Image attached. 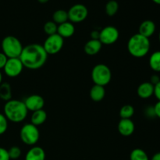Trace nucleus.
Segmentation results:
<instances>
[{"label": "nucleus", "instance_id": "nucleus-2", "mask_svg": "<svg viewBox=\"0 0 160 160\" xmlns=\"http://www.w3.org/2000/svg\"><path fill=\"white\" fill-rule=\"evenodd\" d=\"M3 111L8 121L12 123H20L23 121L28 113V110L23 101L17 99H11L6 102Z\"/></svg>", "mask_w": 160, "mask_h": 160}, {"label": "nucleus", "instance_id": "nucleus-19", "mask_svg": "<svg viewBox=\"0 0 160 160\" xmlns=\"http://www.w3.org/2000/svg\"><path fill=\"white\" fill-rule=\"evenodd\" d=\"M47 120V112L43 109L32 112L31 116V123L36 127L43 124Z\"/></svg>", "mask_w": 160, "mask_h": 160}, {"label": "nucleus", "instance_id": "nucleus-22", "mask_svg": "<svg viewBox=\"0 0 160 160\" xmlns=\"http://www.w3.org/2000/svg\"><path fill=\"white\" fill-rule=\"evenodd\" d=\"M149 67L153 71L160 72V51H156L150 56L148 60Z\"/></svg>", "mask_w": 160, "mask_h": 160}, {"label": "nucleus", "instance_id": "nucleus-15", "mask_svg": "<svg viewBox=\"0 0 160 160\" xmlns=\"http://www.w3.org/2000/svg\"><path fill=\"white\" fill-rule=\"evenodd\" d=\"M137 94L142 99H147L154 95V85L148 81L142 83L138 87Z\"/></svg>", "mask_w": 160, "mask_h": 160}, {"label": "nucleus", "instance_id": "nucleus-27", "mask_svg": "<svg viewBox=\"0 0 160 160\" xmlns=\"http://www.w3.org/2000/svg\"><path fill=\"white\" fill-rule=\"evenodd\" d=\"M8 153H9L10 159L15 160L19 159V158L20 157L22 152L20 147L12 146L11 148H9V150H8Z\"/></svg>", "mask_w": 160, "mask_h": 160}, {"label": "nucleus", "instance_id": "nucleus-36", "mask_svg": "<svg viewBox=\"0 0 160 160\" xmlns=\"http://www.w3.org/2000/svg\"><path fill=\"white\" fill-rule=\"evenodd\" d=\"M38 1L40 3H42V4H45V3L48 2L49 0H38Z\"/></svg>", "mask_w": 160, "mask_h": 160}, {"label": "nucleus", "instance_id": "nucleus-13", "mask_svg": "<svg viewBox=\"0 0 160 160\" xmlns=\"http://www.w3.org/2000/svg\"><path fill=\"white\" fill-rule=\"evenodd\" d=\"M75 33V27L73 23L68 21L58 25L57 34L63 39L72 37Z\"/></svg>", "mask_w": 160, "mask_h": 160}, {"label": "nucleus", "instance_id": "nucleus-30", "mask_svg": "<svg viewBox=\"0 0 160 160\" xmlns=\"http://www.w3.org/2000/svg\"><path fill=\"white\" fill-rule=\"evenodd\" d=\"M8 58L6 57V55L2 52H0V70L4 68L6 62H7Z\"/></svg>", "mask_w": 160, "mask_h": 160}, {"label": "nucleus", "instance_id": "nucleus-25", "mask_svg": "<svg viewBox=\"0 0 160 160\" xmlns=\"http://www.w3.org/2000/svg\"><path fill=\"white\" fill-rule=\"evenodd\" d=\"M134 114V108L131 105H124L120 110V117L121 119H131Z\"/></svg>", "mask_w": 160, "mask_h": 160}, {"label": "nucleus", "instance_id": "nucleus-3", "mask_svg": "<svg viewBox=\"0 0 160 160\" xmlns=\"http://www.w3.org/2000/svg\"><path fill=\"white\" fill-rule=\"evenodd\" d=\"M149 38L142 36L140 34H135L131 36L128 42V52L134 58H143L150 50Z\"/></svg>", "mask_w": 160, "mask_h": 160}, {"label": "nucleus", "instance_id": "nucleus-18", "mask_svg": "<svg viewBox=\"0 0 160 160\" xmlns=\"http://www.w3.org/2000/svg\"><path fill=\"white\" fill-rule=\"evenodd\" d=\"M89 95L92 101L95 102H98L104 99L105 96H106V89L105 87L100 85H97V84H94L90 89L89 92Z\"/></svg>", "mask_w": 160, "mask_h": 160}, {"label": "nucleus", "instance_id": "nucleus-28", "mask_svg": "<svg viewBox=\"0 0 160 160\" xmlns=\"http://www.w3.org/2000/svg\"><path fill=\"white\" fill-rule=\"evenodd\" d=\"M8 129V120L4 114L0 113V135L5 134Z\"/></svg>", "mask_w": 160, "mask_h": 160}, {"label": "nucleus", "instance_id": "nucleus-9", "mask_svg": "<svg viewBox=\"0 0 160 160\" xmlns=\"http://www.w3.org/2000/svg\"><path fill=\"white\" fill-rule=\"evenodd\" d=\"M69 21L73 23H81L86 20L88 15V8L83 4H75L70 8L68 11Z\"/></svg>", "mask_w": 160, "mask_h": 160}, {"label": "nucleus", "instance_id": "nucleus-5", "mask_svg": "<svg viewBox=\"0 0 160 160\" xmlns=\"http://www.w3.org/2000/svg\"><path fill=\"white\" fill-rule=\"evenodd\" d=\"M92 79L94 84L100 86H106L112 80V71L107 65L98 63L92 68Z\"/></svg>", "mask_w": 160, "mask_h": 160}, {"label": "nucleus", "instance_id": "nucleus-23", "mask_svg": "<svg viewBox=\"0 0 160 160\" xmlns=\"http://www.w3.org/2000/svg\"><path fill=\"white\" fill-rule=\"evenodd\" d=\"M130 160H150L148 154L142 148H134L130 154Z\"/></svg>", "mask_w": 160, "mask_h": 160}, {"label": "nucleus", "instance_id": "nucleus-11", "mask_svg": "<svg viewBox=\"0 0 160 160\" xmlns=\"http://www.w3.org/2000/svg\"><path fill=\"white\" fill-rule=\"evenodd\" d=\"M28 111L34 112L43 109L45 106V99L40 95L34 94L27 97L23 101Z\"/></svg>", "mask_w": 160, "mask_h": 160}, {"label": "nucleus", "instance_id": "nucleus-6", "mask_svg": "<svg viewBox=\"0 0 160 160\" xmlns=\"http://www.w3.org/2000/svg\"><path fill=\"white\" fill-rule=\"evenodd\" d=\"M20 138L23 144L29 146H34L38 143L40 138L38 128L32 123H25L20 131Z\"/></svg>", "mask_w": 160, "mask_h": 160}, {"label": "nucleus", "instance_id": "nucleus-7", "mask_svg": "<svg viewBox=\"0 0 160 160\" xmlns=\"http://www.w3.org/2000/svg\"><path fill=\"white\" fill-rule=\"evenodd\" d=\"M64 45V39L58 34H52L47 37L44 42L43 46L48 55H55L62 50Z\"/></svg>", "mask_w": 160, "mask_h": 160}, {"label": "nucleus", "instance_id": "nucleus-21", "mask_svg": "<svg viewBox=\"0 0 160 160\" xmlns=\"http://www.w3.org/2000/svg\"><path fill=\"white\" fill-rule=\"evenodd\" d=\"M68 12L64 9H58L52 14V21L57 25L68 21Z\"/></svg>", "mask_w": 160, "mask_h": 160}, {"label": "nucleus", "instance_id": "nucleus-1", "mask_svg": "<svg viewBox=\"0 0 160 160\" xmlns=\"http://www.w3.org/2000/svg\"><path fill=\"white\" fill-rule=\"evenodd\" d=\"M48 56L42 45L33 43L23 47L19 58L24 68L35 70L45 65Z\"/></svg>", "mask_w": 160, "mask_h": 160}, {"label": "nucleus", "instance_id": "nucleus-29", "mask_svg": "<svg viewBox=\"0 0 160 160\" xmlns=\"http://www.w3.org/2000/svg\"><path fill=\"white\" fill-rule=\"evenodd\" d=\"M0 160H10L8 150L0 147Z\"/></svg>", "mask_w": 160, "mask_h": 160}, {"label": "nucleus", "instance_id": "nucleus-33", "mask_svg": "<svg viewBox=\"0 0 160 160\" xmlns=\"http://www.w3.org/2000/svg\"><path fill=\"white\" fill-rule=\"evenodd\" d=\"M160 81V78L158 76V75H152V76L151 77V79H150V83H152V84H153V85H156V84H157L158 82Z\"/></svg>", "mask_w": 160, "mask_h": 160}, {"label": "nucleus", "instance_id": "nucleus-20", "mask_svg": "<svg viewBox=\"0 0 160 160\" xmlns=\"http://www.w3.org/2000/svg\"><path fill=\"white\" fill-rule=\"evenodd\" d=\"M0 98L5 102L12 99V88L9 83L4 82L0 84Z\"/></svg>", "mask_w": 160, "mask_h": 160}, {"label": "nucleus", "instance_id": "nucleus-4", "mask_svg": "<svg viewBox=\"0 0 160 160\" xmlns=\"http://www.w3.org/2000/svg\"><path fill=\"white\" fill-rule=\"evenodd\" d=\"M1 46L2 52L4 53L8 59L19 58L23 48L21 42L12 35L6 36L2 41Z\"/></svg>", "mask_w": 160, "mask_h": 160}, {"label": "nucleus", "instance_id": "nucleus-24", "mask_svg": "<svg viewBox=\"0 0 160 160\" xmlns=\"http://www.w3.org/2000/svg\"><path fill=\"white\" fill-rule=\"evenodd\" d=\"M119 9V4L117 1L115 0H109L107 3H106V6H105V10H106V13L107 14L109 17H112V16L116 15Z\"/></svg>", "mask_w": 160, "mask_h": 160}, {"label": "nucleus", "instance_id": "nucleus-38", "mask_svg": "<svg viewBox=\"0 0 160 160\" xmlns=\"http://www.w3.org/2000/svg\"><path fill=\"white\" fill-rule=\"evenodd\" d=\"M153 2H155L156 4H158V5H160V0H152Z\"/></svg>", "mask_w": 160, "mask_h": 160}, {"label": "nucleus", "instance_id": "nucleus-8", "mask_svg": "<svg viewBox=\"0 0 160 160\" xmlns=\"http://www.w3.org/2000/svg\"><path fill=\"white\" fill-rule=\"evenodd\" d=\"M120 37L118 29L114 26H106L99 31L98 40L105 45H111L116 43Z\"/></svg>", "mask_w": 160, "mask_h": 160}, {"label": "nucleus", "instance_id": "nucleus-10", "mask_svg": "<svg viewBox=\"0 0 160 160\" xmlns=\"http://www.w3.org/2000/svg\"><path fill=\"white\" fill-rule=\"evenodd\" d=\"M23 68L24 67H23L20 58H10V59H7V62H6L3 70H4L6 76L13 78L18 77L22 73Z\"/></svg>", "mask_w": 160, "mask_h": 160}, {"label": "nucleus", "instance_id": "nucleus-35", "mask_svg": "<svg viewBox=\"0 0 160 160\" xmlns=\"http://www.w3.org/2000/svg\"><path fill=\"white\" fill-rule=\"evenodd\" d=\"M151 160H160V152L156 153L155 155H153V156L152 157Z\"/></svg>", "mask_w": 160, "mask_h": 160}, {"label": "nucleus", "instance_id": "nucleus-26", "mask_svg": "<svg viewBox=\"0 0 160 160\" xmlns=\"http://www.w3.org/2000/svg\"><path fill=\"white\" fill-rule=\"evenodd\" d=\"M58 25L52 20V21H47L44 24L43 29L45 34L48 36L52 35V34H57Z\"/></svg>", "mask_w": 160, "mask_h": 160}, {"label": "nucleus", "instance_id": "nucleus-32", "mask_svg": "<svg viewBox=\"0 0 160 160\" xmlns=\"http://www.w3.org/2000/svg\"><path fill=\"white\" fill-rule=\"evenodd\" d=\"M153 109H154L155 116L160 119V101H158L155 104V106H153Z\"/></svg>", "mask_w": 160, "mask_h": 160}, {"label": "nucleus", "instance_id": "nucleus-14", "mask_svg": "<svg viewBox=\"0 0 160 160\" xmlns=\"http://www.w3.org/2000/svg\"><path fill=\"white\" fill-rule=\"evenodd\" d=\"M156 24L152 20H146L142 22L140 24L138 28V34H142V36L149 38L150 37L154 34L156 31Z\"/></svg>", "mask_w": 160, "mask_h": 160}, {"label": "nucleus", "instance_id": "nucleus-12", "mask_svg": "<svg viewBox=\"0 0 160 160\" xmlns=\"http://www.w3.org/2000/svg\"><path fill=\"white\" fill-rule=\"evenodd\" d=\"M117 130L122 136L129 137L134 132L135 125L131 119H120L117 125Z\"/></svg>", "mask_w": 160, "mask_h": 160}, {"label": "nucleus", "instance_id": "nucleus-39", "mask_svg": "<svg viewBox=\"0 0 160 160\" xmlns=\"http://www.w3.org/2000/svg\"><path fill=\"white\" fill-rule=\"evenodd\" d=\"M159 42H160V31H159Z\"/></svg>", "mask_w": 160, "mask_h": 160}, {"label": "nucleus", "instance_id": "nucleus-34", "mask_svg": "<svg viewBox=\"0 0 160 160\" xmlns=\"http://www.w3.org/2000/svg\"><path fill=\"white\" fill-rule=\"evenodd\" d=\"M91 38H92V39H98V38H99V31H92V33H91Z\"/></svg>", "mask_w": 160, "mask_h": 160}, {"label": "nucleus", "instance_id": "nucleus-31", "mask_svg": "<svg viewBox=\"0 0 160 160\" xmlns=\"http://www.w3.org/2000/svg\"><path fill=\"white\" fill-rule=\"evenodd\" d=\"M154 95L158 101H160V81L154 86Z\"/></svg>", "mask_w": 160, "mask_h": 160}, {"label": "nucleus", "instance_id": "nucleus-17", "mask_svg": "<svg viewBox=\"0 0 160 160\" xmlns=\"http://www.w3.org/2000/svg\"><path fill=\"white\" fill-rule=\"evenodd\" d=\"M25 160H45V152L42 147L34 145L25 156Z\"/></svg>", "mask_w": 160, "mask_h": 160}, {"label": "nucleus", "instance_id": "nucleus-37", "mask_svg": "<svg viewBox=\"0 0 160 160\" xmlns=\"http://www.w3.org/2000/svg\"><path fill=\"white\" fill-rule=\"evenodd\" d=\"M2 83V74L1 71H0V84Z\"/></svg>", "mask_w": 160, "mask_h": 160}, {"label": "nucleus", "instance_id": "nucleus-16", "mask_svg": "<svg viewBox=\"0 0 160 160\" xmlns=\"http://www.w3.org/2000/svg\"><path fill=\"white\" fill-rule=\"evenodd\" d=\"M102 44L98 39H91L84 45V51L88 56H95L102 49Z\"/></svg>", "mask_w": 160, "mask_h": 160}]
</instances>
